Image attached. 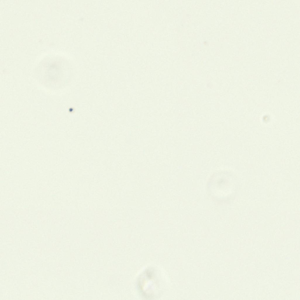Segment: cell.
<instances>
[{
    "instance_id": "6da1fadb",
    "label": "cell",
    "mask_w": 300,
    "mask_h": 300,
    "mask_svg": "<svg viewBox=\"0 0 300 300\" xmlns=\"http://www.w3.org/2000/svg\"><path fill=\"white\" fill-rule=\"evenodd\" d=\"M230 175L226 172L214 175L207 184L209 193L214 201L219 203H227L232 197V188Z\"/></svg>"
}]
</instances>
